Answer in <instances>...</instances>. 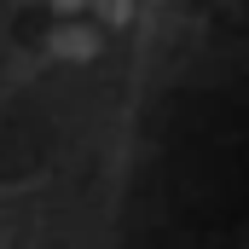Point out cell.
<instances>
[{"label":"cell","mask_w":249,"mask_h":249,"mask_svg":"<svg viewBox=\"0 0 249 249\" xmlns=\"http://www.w3.org/2000/svg\"><path fill=\"white\" fill-rule=\"evenodd\" d=\"M58 53H70V58H93V29H70V35H58Z\"/></svg>","instance_id":"6da1fadb"}]
</instances>
